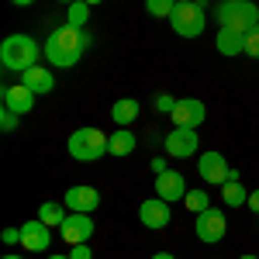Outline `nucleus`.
<instances>
[{
	"instance_id": "nucleus-1",
	"label": "nucleus",
	"mask_w": 259,
	"mask_h": 259,
	"mask_svg": "<svg viewBox=\"0 0 259 259\" xmlns=\"http://www.w3.org/2000/svg\"><path fill=\"white\" fill-rule=\"evenodd\" d=\"M90 35L83 31V28H73V24H59V28H52L49 31V38H45V59L49 66H56V69H69V66H76L83 59V52L90 49Z\"/></svg>"
},
{
	"instance_id": "nucleus-2",
	"label": "nucleus",
	"mask_w": 259,
	"mask_h": 259,
	"mask_svg": "<svg viewBox=\"0 0 259 259\" xmlns=\"http://www.w3.org/2000/svg\"><path fill=\"white\" fill-rule=\"evenodd\" d=\"M38 56H45V49L31 35H7L0 41V62L11 73H24V69L38 66Z\"/></svg>"
},
{
	"instance_id": "nucleus-3",
	"label": "nucleus",
	"mask_w": 259,
	"mask_h": 259,
	"mask_svg": "<svg viewBox=\"0 0 259 259\" xmlns=\"http://www.w3.org/2000/svg\"><path fill=\"white\" fill-rule=\"evenodd\" d=\"M214 18H218V28H232V31H249L259 24V7L252 0H218L214 7Z\"/></svg>"
},
{
	"instance_id": "nucleus-4",
	"label": "nucleus",
	"mask_w": 259,
	"mask_h": 259,
	"mask_svg": "<svg viewBox=\"0 0 259 259\" xmlns=\"http://www.w3.org/2000/svg\"><path fill=\"white\" fill-rule=\"evenodd\" d=\"M66 149L76 162H94L104 152H111V135H104L100 128H76L66 142Z\"/></svg>"
},
{
	"instance_id": "nucleus-5",
	"label": "nucleus",
	"mask_w": 259,
	"mask_h": 259,
	"mask_svg": "<svg viewBox=\"0 0 259 259\" xmlns=\"http://www.w3.org/2000/svg\"><path fill=\"white\" fill-rule=\"evenodd\" d=\"M169 24H173V31H177L180 38H197V35H204L207 11L200 7L197 0H190V4H177V11L169 14Z\"/></svg>"
},
{
	"instance_id": "nucleus-6",
	"label": "nucleus",
	"mask_w": 259,
	"mask_h": 259,
	"mask_svg": "<svg viewBox=\"0 0 259 259\" xmlns=\"http://www.w3.org/2000/svg\"><path fill=\"white\" fill-rule=\"evenodd\" d=\"M166 156L169 159H194L200 149V139H197V128H173L166 142H162Z\"/></svg>"
},
{
	"instance_id": "nucleus-7",
	"label": "nucleus",
	"mask_w": 259,
	"mask_h": 259,
	"mask_svg": "<svg viewBox=\"0 0 259 259\" xmlns=\"http://www.w3.org/2000/svg\"><path fill=\"white\" fill-rule=\"evenodd\" d=\"M194 232H197V239L204 242V245H218V242L225 239V232H228V218L221 214L218 207H207V211L197 214Z\"/></svg>"
},
{
	"instance_id": "nucleus-8",
	"label": "nucleus",
	"mask_w": 259,
	"mask_h": 259,
	"mask_svg": "<svg viewBox=\"0 0 259 259\" xmlns=\"http://www.w3.org/2000/svg\"><path fill=\"white\" fill-rule=\"evenodd\" d=\"M228 169H232L228 159H225L221 152H214V149L204 152V156L197 159V173H200V180H204L207 187H225V183H228Z\"/></svg>"
},
{
	"instance_id": "nucleus-9",
	"label": "nucleus",
	"mask_w": 259,
	"mask_h": 259,
	"mask_svg": "<svg viewBox=\"0 0 259 259\" xmlns=\"http://www.w3.org/2000/svg\"><path fill=\"white\" fill-rule=\"evenodd\" d=\"M139 221L145 225V228H152V232L166 228V225L173 221L169 200H162V197H149V200H142V204H139Z\"/></svg>"
},
{
	"instance_id": "nucleus-10",
	"label": "nucleus",
	"mask_w": 259,
	"mask_h": 259,
	"mask_svg": "<svg viewBox=\"0 0 259 259\" xmlns=\"http://www.w3.org/2000/svg\"><path fill=\"white\" fill-rule=\"evenodd\" d=\"M169 118H173V128H200L204 118H207V107L197 97H183L177 100V111Z\"/></svg>"
},
{
	"instance_id": "nucleus-11",
	"label": "nucleus",
	"mask_w": 259,
	"mask_h": 259,
	"mask_svg": "<svg viewBox=\"0 0 259 259\" xmlns=\"http://www.w3.org/2000/svg\"><path fill=\"white\" fill-rule=\"evenodd\" d=\"M59 235H62V242H69V245H83V242L94 235V218L69 211V218L59 225Z\"/></svg>"
},
{
	"instance_id": "nucleus-12",
	"label": "nucleus",
	"mask_w": 259,
	"mask_h": 259,
	"mask_svg": "<svg viewBox=\"0 0 259 259\" xmlns=\"http://www.w3.org/2000/svg\"><path fill=\"white\" fill-rule=\"evenodd\" d=\"M35 97H38V94H31L24 83H7V87L0 90L4 107H11L14 114H31V111H35Z\"/></svg>"
},
{
	"instance_id": "nucleus-13",
	"label": "nucleus",
	"mask_w": 259,
	"mask_h": 259,
	"mask_svg": "<svg viewBox=\"0 0 259 259\" xmlns=\"http://www.w3.org/2000/svg\"><path fill=\"white\" fill-rule=\"evenodd\" d=\"M49 242H52V228H49L41 218L24 221V225H21V245H24L28 252H45Z\"/></svg>"
},
{
	"instance_id": "nucleus-14",
	"label": "nucleus",
	"mask_w": 259,
	"mask_h": 259,
	"mask_svg": "<svg viewBox=\"0 0 259 259\" xmlns=\"http://www.w3.org/2000/svg\"><path fill=\"white\" fill-rule=\"evenodd\" d=\"M62 204L69 211H76V214H94L97 204H100V194H97V187H69Z\"/></svg>"
},
{
	"instance_id": "nucleus-15",
	"label": "nucleus",
	"mask_w": 259,
	"mask_h": 259,
	"mask_svg": "<svg viewBox=\"0 0 259 259\" xmlns=\"http://www.w3.org/2000/svg\"><path fill=\"white\" fill-rule=\"evenodd\" d=\"M156 197L169 200V204H177V200L187 197V177L177 173V169H166L156 177Z\"/></svg>"
},
{
	"instance_id": "nucleus-16",
	"label": "nucleus",
	"mask_w": 259,
	"mask_h": 259,
	"mask_svg": "<svg viewBox=\"0 0 259 259\" xmlns=\"http://www.w3.org/2000/svg\"><path fill=\"white\" fill-rule=\"evenodd\" d=\"M21 83H24L31 94H52L56 76L49 73V66H31V69H24V73H21Z\"/></svg>"
},
{
	"instance_id": "nucleus-17",
	"label": "nucleus",
	"mask_w": 259,
	"mask_h": 259,
	"mask_svg": "<svg viewBox=\"0 0 259 259\" xmlns=\"http://www.w3.org/2000/svg\"><path fill=\"white\" fill-rule=\"evenodd\" d=\"M139 100L135 97H121V100H114L111 104V121L118 124V128H132V121L139 118Z\"/></svg>"
},
{
	"instance_id": "nucleus-18",
	"label": "nucleus",
	"mask_w": 259,
	"mask_h": 259,
	"mask_svg": "<svg viewBox=\"0 0 259 259\" xmlns=\"http://www.w3.org/2000/svg\"><path fill=\"white\" fill-rule=\"evenodd\" d=\"M214 49H218L221 56H242L245 52V35L242 31H232V28H218Z\"/></svg>"
},
{
	"instance_id": "nucleus-19",
	"label": "nucleus",
	"mask_w": 259,
	"mask_h": 259,
	"mask_svg": "<svg viewBox=\"0 0 259 259\" xmlns=\"http://www.w3.org/2000/svg\"><path fill=\"white\" fill-rule=\"evenodd\" d=\"M38 218L45 221L49 228H59L62 221L69 218V207H66V204H56V200H45V204L38 207Z\"/></svg>"
},
{
	"instance_id": "nucleus-20",
	"label": "nucleus",
	"mask_w": 259,
	"mask_h": 259,
	"mask_svg": "<svg viewBox=\"0 0 259 259\" xmlns=\"http://www.w3.org/2000/svg\"><path fill=\"white\" fill-rule=\"evenodd\" d=\"M135 152V132H128V128H121L111 135V156H132Z\"/></svg>"
},
{
	"instance_id": "nucleus-21",
	"label": "nucleus",
	"mask_w": 259,
	"mask_h": 259,
	"mask_svg": "<svg viewBox=\"0 0 259 259\" xmlns=\"http://www.w3.org/2000/svg\"><path fill=\"white\" fill-rule=\"evenodd\" d=\"M221 200H225V207H242V204H249V190L239 183H225L221 187Z\"/></svg>"
},
{
	"instance_id": "nucleus-22",
	"label": "nucleus",
	"mask_w": 259,
	"mask_h": 259,
	"mask_svg": "<svg viewBox=\"0 0 259 259\" xmlns=\"http://www.w3.org/2000/svg\"><path fill=\"white\" fill-rule=\"evenodd\" d=\"M90 21V4L87 0H76V4H69V11H66V24H73V28H83Z\"/></svg>"
},
{
	"instance_id": "nucleus-23",
	"label": "nucleus",
	"mask_w": 259,
	"mask_h": 259,
	"mask_svg": "<svg viewBox=\"0 0 259 259\" xmlns=\"http://www.w3.org/2000/svg\"><path fill=\"white\" fill-rule=\"evenodd\" d=\"M183 204H187V211H190V214H200V211H207V207H211V197H207V190H187Z\"/></svg>"
},
{
	"instance_id": "nucleus-24",
	"label": "nucleus",
	"mask_w": 259,
	"mask_h": 259,
	"mask_svg": "<svg viewBox=\"0 0 259 259\" xmlns=\"http://www.w3.org/2000/svg\"><path fill=\"white\" fill-rule=\"evenodd\" d=\"M145 11H149L152 18L169 21V14L177 11V0H145Z\"/></svg>"
},
{
	"instance_id": "nucleus-25",
	"label": "nucleus",
	"mask_w": 259,
	"mask_h": 259,
	"mask_svg": "<svg viewBox=\"0 0 259 259\" xmlns=\"http://www.w3.org/2000/svg\"><path fill=\"white\" fill-rule=\"evenodd\" d=\"M152 107H156V114H173V111H177V97H169V94H156Z\"/></svg>"
},
{
	"instance_id": "nucleus-26",
	"label": "nucleus",
	"mask_w": 259,
	"mask_h": 259,
	"mask_svg": "<svg viewBox=\"0 0 259 259\" xmlns=\"http://www.w3.org/2000/svg\"><path fill=\"white\" fill-rule=\"evenodd\" d=\"M245 56L249 59H259V24L245 31Z\"/></svg>"
},
{
	"instance_id": "nucleus-27",
	"label": "nucleus",
	"mask_w": 259,
	"mask_h": 259,
	"mask_svg": "<svg viewBox=\"0 0 259 259\" xmlns=\"http://www.w3.org/2000/svg\"><path fill=\"white\" fill-rule=\"evenodd\" d=\"M18 118L21 114H14L11 107H0V128H4V132H14V128H18Z\"/></svg>"
},
{
	"instance_id": "nucleus-28",
	"label": "nucleus",
	"mask_w": 259,
	"mask_h": 259,
	"mask_svg": "<svg viewBox=\"0 0 259 259\" xmlns=\"http://www.w3.org/2000/svg\"><path fill=\"white\" fill-rule=\"evenodd\" d=\"M69 259H94V249L83 242V245H69Z\"/></svg>"
},
{
	"instance_id": "nucleus-29",
	"label": "nucleus",
	"mask_w": 259,
	"mask_h": 259,
	"mask_svg": "<svg viewBox=\"0 0 259 259\" xmlns=\"http://www.w3.org/2000/svg\"><path fill=\"white\" fill-rule=\"evenodd\" d=\"M0 239H4V245H18V242H21V228H4Z\"/></svg>"
},
{
	"instance_id": "nucleus-30",
	"label": "nucleus",
	"mask_w": 259,
	"mask_h": 259,
	"mask_svg": "<svg viewBox=\"0 0 259 259\" xmlns=\"http://www.w3.org/2000/svg\"><path fill=\"white\" fill-rule=\"evenodd\" d=\"M149 166H152V173H156V177H159V173H166V169H169V166H166V159H159V156H156V159L149 162Z\"/></svg>"
},
{
	"instance_id": "nucleus-31",
	"label": "nucleus",
	"mask_w": 259,
	"mask_h": 259,
	"mask_svg": "<svg viewBox=\"0 0 259 259\" xmlns=\"http://www.w3.org/2000/svg\"><path fill=\"white\" fill-rule=\"evenodd\" d=\"M249 211H256L259 214V190H249V204H245Z\"/></svg>"
},
{
	"instance_id": "nucleus-32",
	"label": "nucleus",
	"mask_w": 259,
	"mask_h": 259,
	"mask_svg": "<svg viewBox=\"0 0 259 259\" xmlns=\"http://www.w3.org/2000/svg\"><path fill=\"white\" fill-rule=\"evenodd\" d=\"M11 4H14V7H31L35 0H11Z\"/></svg>"
},
{
	"instance_id": "nucleus-33",
	"label": "nucleus",
	"mask_w": 259,
	"mask_h": 259,
	"mask_svg": "<svg viewBox=\"0 0 259 259\" xmlns=\"http://www.w3.org/2000/svg\"><path fill=\"white\" fill-rule=\"evenodd\" d=\"M152 259H177V256H173V252H156Z\"/></svg>"
},
{
	"instance_id": "nucleus-34",
	"label": "nucleus",
	"mask_w": 259,
	"mask_h": 259,
	"mask_svg": "<svg viewBox=\"0 0 259 259\" xmlns=\"http://www.w3.org/2000/svg\"><path fill=\"white\" fill-rule=\"evenodd\" d=\"M45 259H69V256H59V252H52V256H45Z\"/></svg>"
},
{
	"instance_id": "nucleus-35",
	"label": "nucleus",
	"mask_w": 259,
	"mask_h": 259,
	"mask_svg": "<svg viewBox=\"0 0 259 259\" xmlns=\"http://www.w3.org/2000/svg\"><path fill=\"white\" fill-rule=\"evenodd\" d=\"M239 259H259V256H252V252H245V256H239Z\"/></svg>"
},
{
	"instance_id": "nucleus-36",
	"label": "nucleus",
	"mask_w": 259,
	"mask_h": 259,
	"mask_svg": "<svg viewBox=\"0 0 259 259\" xmlns=\"http://www.w3.org/2000/svg\"><path fill=\"white\" fill-rule=\"evenodd\" d=\"M87 4H90V7H97V4H104V0H87Z\"/></svg>"
},
{
	"instance_id": "nucleus-37",
	"label": "nucleus",
	"mask_w": 259,
	"mask_h": 259,
	"mask_svg": "<svg viewBox=\"0 0 259 259\" xmlns=\"http://www.w3.org/2000/svg\"><path fill=\"white\" fill-rule=\"evenodd\" d=\"M4 259H24V256H4Z\"/></svg>"
},
{
	"instance_id": "nucleus-38",
	"label": "nucleus",
	"mask_w": 259,
	"mask_h": 259,
	"mask_svg": "<svg viewBox=\"0 0 259 259\" xmlns=\"http://www.w3.org/2000/svg\"><path fill=\"white\" fill-rule=\"evenodd\" d=\"M59 4H76V0H59Z\"/></svg>"
},
{
	"instance_id": "nucleus-39",
	"label": "nucleus",
	"mask_w": 259,
	"mask_h": 259,
	"mask_svg": "<svg viewBox=\"0 0 259 259\" xmlns=\"http://www.w3.org/2000/svg\"><path fill=\"white\" fill-rule=\"evenodd\" d=\"M177 4H190V0H177Z\"/></svg>"
}]
</instances>
